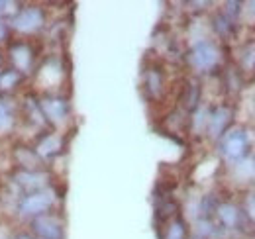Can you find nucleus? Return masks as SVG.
Here are the masks:
<instances>
[{
    "label": "nucleus",
    "instance_id": "obj_1",
    "mask_svg": "<svg viewBox=\"0 0 255 239\" xmlns=\"http://www.w3.org/2000/svg\"><path fill=\"white\" fill-rule=\"evenodd\" d=\"M189 59H191L194 69H198V71H210L218 63V49L210 41H198L191 49Z\"/></svg>",
    "mask_w": 255,
    "mask_h": 239
},
{
    "label": "nucleus",
    "instance_id": "obj_2",
    "mask_svg": "<svg viewBox=\"0 0 255 239\" xmlns=\"http://www.w3.org/2000/svg\"><path fill=\"white\" fill-rule=\"evenodd\" d=\"M222 153L228 159H242L248 151V135L244 129L240 127H234V129H228L222 135Z\"/></svg>",
    "mask_w": 255,
    "mask_h": 239
},
{
    "label": "nucleus",
    "instance_id": "obj_3",
    "mask_svg": "<svg viewBox=\"0 0 255 239\" xmlns=\"http://www.w3.org/2000/svg\"><path fill=\"white\" fill-rule=\"evenodd\" d=\"M55 202V196L51 190H35L32 194H28L22 202H20V214L24 216H39L45 210H49Z\"/></svg>",
    "mask_w": 255,
    "mask_h": 239
},
{
    "label": "nucleus",
    "instance_id": "obj_4",
    "mask_svg": "<svg viewBox=\"0 0 255 239\" xmlns=\"http://www.w3.org/2000/svg\"><path fill=\"white\" fill-rule=\"evenodd\" d=\"M45 22V16H43V10L37 8V6H30V8H24L20 10L14 20H12V26L18 31H24V33H32V31L39 30Z\"/></svg>",
    "mask_w": 255,
    "mask_h": 239
},
{
    "label": "nucleus",
    "instance_id": "obj_5",
    "mask_svg": "<svg viewBox=\"0 0 255 239\" xmlns=\"http://www.w3.org/2000/svg\"><path fill=\"white\" fill-rule=\"evenodd\" d=\"M33 232L39 236V239H61L63 238V226L59 220L51 216H39L33 220Z\"/></svg>",
    "mask_w": 255,
    "mask_h": 239
},
{
    "label": "nucleus",
    "instance_id": "obj_6",
    "mask_svg": "<svg viewBox=\"0 0 255 239\" xmlns=\"http://www.w3.org/2000/svg\"><path fill=\"white\" fill-rule=\"evenodd\" d=\"M41 110H43V114L47 118L53 120V121H61L69 114V106L61 98H45V100H41Z\"/></svg>",
    "mask_w": 255,
    "mask_h": 239
},
{
    "label": "nucleus",
    "instance_id": "obj_7",
    "mask_svg": "<svg viewBox=\"0 0 255 239\" xmlns=\"http://www.w3.org/2000/svg\"><path fill=\"white\" fill-rule=\"evenodd\" d=\"M230 118H232V110L226 108V106H220L212 112L210 116V121H208V127H210V133L212 135H222L224 129L228 127L230 123Z\"/></svg>",
    "mask_w": 255,
    "mask_h": 239
},
{
    "label": "nucleus",
    "instance_id": "obj_8",
    "mask_svg": "<svg viewBox=\"0 0 255 239\" xmlns=\"http://www.w3.org/2000/svg\"><path fill=\"white\" fill-rule=\"evenodd\" d=\"M10 55H12V63L20 69V71H28L32 65V51L26 43H14L10 47Z\"/></svg>",
    "mask_w": 255,
    "mask_h": 239
},
{
    "label": "nucleus",
    "instance_id": "obj_9",
    "mask_svg": "<svg viewBox=\"0 0 255 239\" xmlns=\"http://www.w3.org/2000/svg\"><path fill=\"white\" fill-rule=\"evenodd\" d=\"M63 147V141H61V137L59 135H55V133H49V135H45V137H41L39 139V143H37V155H41V157H53V155H57L59 151Z\"/></svg>",
    "mask_w": 255,
    "mask_h": 239
},
{
    "label": "nucleus",
    "instance_id": "obj_10",
    "mask_svg": "<svg viewBox=\"0 0 255 239\" xmlns=\"http://www.w3.org/2000/svg\"><path fill=\"white\" fill-rule=\"evenodd\" d=\"M218 218H220V222H222L226 228H236L238 224H240V212L236 206H232V204H220L218 208Z\"/></svg>",
    "mask_w": 255,
    "mask_h": 239
},
{
    "label": "nucleus",
    "instance_id": "obj_11",
    "mask_svg": "<svg viewBox=\"0 0 255 239\" xmlns=\"http://www.w3.org/2000/svg\"><path fill=\"white\" fill-rule=\"evenodd\" d=\"M45 179V175H39V173H30V171H26V173H22L20 177H18V182L22 184V186H26V188H35V190H39V186L43 184V180Z\"/></svg>",
    "mask_w": 255,
    "mask_h": 239
},
{
    "label": "nucleus",
    "instance_id": "obj_12",
    "mask_svg": "<svg viewBox=\"0 0 255 239\" xmlns=\"http://www.w3.org/2000/svg\"><path fill=\"white\" fill-rule=\"evenodd\" d=\"M185 236H187V226H185V222H183V220H175V222L169 226L165 239H185Z\"/></svg>",
    "mask_w": 255,
    "mask_h": 239
},
{
    "label": "nucleus",
    "instance_id": "obj_13",
    "mask_svg": "<svg viewBox=\"0 0 255 239\" xmlns=\"http://www.w3.org/2000/svg\"><path fill=\"white\" fill-rule=\"evenodd\" d=\"M161 87H163V79H161V73L159 71H149L147 73V89L153 96H157L161 92Z\"/></svg>",
    "mask_w": 255,
    "mask_h": 239
},
{
    "label": "nucleus",
    "instance_id": "obj_14",
    "mask_svg": "<svg viewBox=\"0 0 255 239\" xmlns=\"http://www.w3.org/2000/svg\"><path fill=\"white\" fill-rule=\"evenodd\" d=\"M18 81H20V75H18L16 71H4V73L0 75V89H4V90L14 89V87L18 85Z\"/></svg>",
    "mask_w": 255,
    "mask_h": 239
},
{
    "label": "nucleus",
    "instance_id": "obj_15",
    "mask_svg": "<svg viewBox=\"0 0 255 239\" xmlns=\"http://www.w3.org/2000/svg\"><path fill=\"white\" fill-rule=\"evenodd\" d=\"M244 67L246 69H254L255 67V43H252L244 55Z\"/></svg>",
    "mask_w": 255,
    "mask_h": 239
},
{
    "label": "nucleus",
    "instance_id": "obj_16",
    "mask_svg": "<svg viewBox=\"0 0 255 239\" xmlns=\"http://www.w3.org/2000/svg\"><path fill=\"white\" fill-rule=\"evenodd\" d=\"M189 90H191V94H189L187 102H189V108H194L196 106V100H198V85L192 83L191 87H189Z\"/></svg>",
    "mask_w": 255,
    "mask_h": 239
},
{
    "label": "nucleus",
    "instance_id": "obj_17",
    "mask_svg": "<svg viewBox=\"0 0 255 239\" xmlns=\"http://www.w3.org/2000/svg\"><path fill=\"white\" fill-rule=\"evenodd\" d=\"M8 121H10V116H8V110H6V106L0 102V129H4L6 125H8Z\"/></svg>",
    "mask_w": 255,
    "mask_h": 239
},
{
    "label": "nucleus",
    "instance_id": "obj_18",
    "mask_svg": "<svg viewBox=\"0 0 255 239\" xmlns=\"http://www.w3.org/2000/svg\"><path fill=\"white\" fill-rule=\"evenodd\" d=\"M248 210H250V216L255 220V196H252V198L248 200Z\"/></svg>",
    "mask_w": 255,
    "mask_h": 239
},
{
    "label": "nucleus",
    "instance_id": "obj_19",
    "mask_svg": "<svg viewBox=\"0 0 255 239\" xmlns=\"http://www.w3.org/2000/svg\"><path fill=\"white\" fill-rule=\"evenodd\" d=\"M6 33H8V30H6V24H4L2 20H0V41H2L4 37H6Z\"/></svg>",
    "mask_w": 255,
    "mask_h": 239
},
{
    "label": "nucleus",
    "instance_id": "obj_20",
    "mask_svg": "<svg viewBox=\"0 0 255 239\" xmlns=\"http://www.w3.org/2000/svg\"><path fill=\"white\" fill-rule=\"evenodd\" d=\"M4 6H8V4H6V2H0V12L4 10Z\"/></svg>",
    "mask_w": 255,
    "mask_h": 239
},
{
    "label": "nucleus",
    "instance_id": "obj_21",
    "mask_svg": "<svg viewBox=\"0 0 255 239\" xmlns=\"http://www.w3.org/2000/svg\"><path fill=\"white\" fill-rule=\"evenodd\" d=\"M18 239H32V238H30V236H20Z\"/></svg>",
    "mask_w": 255,
    "mask_h": 239
},
{
    "label": "nucleus",
    "instance_id": "obj_22",
    "mask_svg": "<svg viewBox=\"0 0 255 239\" xmlns=\"http://www.w3.org/2000/svg\"><path fill=\"white\" fill-rule=\"evenodd\" d=\"M254 165H255V159H254Z\"/></svg>",
    "mask_w": 255,
    "mask_h": 239
},
{
    "label": "nucleus",
    "instance_id": "obj_23",
    "mask_svg": "<svg viewBox=\"0 0 255 239\" xmlns=\"http://www.w3.org/2000/svg\"><path fill=\"white\" fill-rule=\"evenodd\" d=\"M0 61H2V59H0Z\"/></svg>",
    "mask_w": 255,
    "mask_h": 239
}]
</instances>
